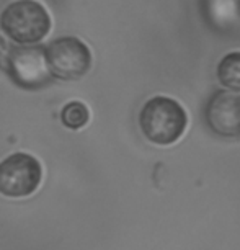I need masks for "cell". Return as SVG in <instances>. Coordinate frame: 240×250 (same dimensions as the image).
Listing matches in <instances>:
<instances>
[{
    "mask_svg": "<svg viewBox=\"0 0 240 250\" xmlns=\"http://www.w3.org/2000/svg\"><path fill=\"white\" fill-rule=\"evenodd\" d=\"M60 120H62V125L69 129H80L87 125L88 120H90V111L88 108L83 105L82 102H69L67 105L62 108V113H60Z\"/></svg>",
    "mask_w": 240,
    "mask_h": 250,
    "instance_id": "obj_8",
    "label": "cell"
},
{
    "mask_svg": "<svg viewBox=\"0 0 240 250\" xmlns=\"http://www.w3.org/2000/svg\"><path fill=\"white\" fill-rule=\"evenodd\" d=\"M188 116L183 106L173 98L152 97L140 110L139 126L150 143L170 146L180 139L186 129Z\"/></svg>",
    "mask_w": 240,
    "mask_h": 250,
    "instance_id": "obj_1",
    "label": "cell"
},
{
    "mask_svg": "<svg viewBox=\"0 0 240 250\" xmlns=\"http://www.w3.org/2000/svg\"><path fill=\"white\" fill-rule=\"evenodd\" d=\"M43 178V167L30 154L15 152L0 162V193L23 198L36 191Z\"/></svg>",
    "mask_w": 240,
    "mask_h": 250,
    "instance_id": "obj_5",
    "label": "cell"
},
{
    "mask_svg": "<svg viewBox=\"0 0 240 250\" xmlns=\"http://www.w3.org/2000/svg\"><path fill=\"white\" fill-rule=\"evenodd\" d=\"M49 74L59 80H79L92 67V53L79 38L64 36L43 48Z\"/></svg>",
    "mask_w": 240,
    "mask_h": 250,
    "instance_id": "obj_4",
    "label": "cell"
},
{
    "mask_svg": "<svg viewBox=\"0 0 240 250\" xmlns=\"http://www.w3.org/2000/svg\"><path fill=\"white\" fill-rule=\"evenodd\" d=\"M2 61L0 65L5 69L10 79L18 87L41 88L53 82L44 61V51L35 44H8L2 41Z\"/></svg>",
    "mask_w": 240,
    "mask_h": 250,
    "instance_id": "obj_3",
    "label": "cell"
},
{
    "mask_svg": "<svg viewBox=\"0 0 240 250\" xmlns=\"http://www.w3.org/2000/svg\"><path fill=\"white\" fill-rule=\"evenodd\" d=\"M206 123L214 134L222 138L240 136V95L218 90L206 105Z\"/></svg>",
    "mask_w": 240,
    "mask_h": 250,
    "instance_id": "obj_6",
    "label": "cell"
},
{
    "mask_svg": "<svg viewBox=\"0 0 240 250\" xmlns=\"http://www.w3.org/2000/svg\"><path fill=\"white\" fill-rule=\"evenodd\" d=\"M0 30L13 43L36 44L48 36L51 17L36 0H15L3 8Z\"/></svg>",
    "mask_w": 240,
    "mask_h": 250,
    "instance_id": "obj_2",
    "label": "cell"
},
{
    "mask_svg": "<svg viewBox=\"0 0 240 250\" xmlns=\"http://www.w3.org/2000/svg\"><path fill=\"white\" fill-rule=\"evenodd\" d=\"M218 79L224 87L240 92V51L229 53L218 65Z\"/></svg>",
    "mask_w": 240,
    "mask_h": 250,
    "instance_id": "obj_7",
    "label": "cell"
}]
</instances>
